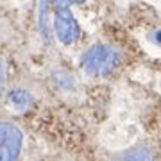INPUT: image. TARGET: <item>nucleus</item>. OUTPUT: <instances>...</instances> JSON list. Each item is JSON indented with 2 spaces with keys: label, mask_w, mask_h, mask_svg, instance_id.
I'll return each mask as SVG.
<instances>
[{
  "label": "nucleus",
  "mask_w": 161,
  "mask_h": 161,
  "mask_svg": "<svg viewBox=\"0 0 161 161\" xmlns=\"http://www.w3.org/2000/svg\"><path fill=\"white\" fill-rule=\"evenodd\" d=\"M54 29H56L58 40L64 45H74L80 36L79 23L75 22L74 14L68 11V7H56Z\"/></svg>",
  "instance_id": "obj_2"
},
{
  "label": "nucleus",
  "mask_w": 161,
  "mask_h": 161,
  "mask_svg": "<svg viewBox=\"0 0 161 161\" xmlns=\"http://www.w3.org/2000/svg\"><path fill=\"white\" fill-rule=\"evenodd\" d=\"M23 136L11 124H0V161L16 159L22 150Z\"/></svg>",
  "instance_id": "obj_3"
},
{
  "label": "nucleus",
  "mask_w": 161,
  "mask_h": 161,
  "mask_svg": "<svg viewBox=\"0 0 161 161\" xmlns=\"http://www.w3.org/2000/svg\"><path fill=\"white\" fill-rule=\"evenodd\" d=\"M48 9H50V2L48 0H41L40 7H38V25H40L41 36L47 41H50V25H48Z\"/></svg>",
  "instance_id": "obj_5"
},
{
  "label": "nucleus",
  "mask_w": 161,
  "mask_h": 161,
  "mask_svg": "<svg viewBox=\"0 0 161 161\" xmlns=\"http://www.w3.org/2000/svg\"><path fill=\"white\" fill-rule=\"evenodd\" d=\"M7 100H9V106H11L13 109L23 111L32 104V95H29L25 90H13V92L9 93Z\"/></svg>",
  "instance_id": "obj_4"
},
{
  "label": "nucleus",
  "mask_w": 161,
  "mask_h": 161,
  "mask_svg": "<svg viewBox=\"0 0 161 161\" xmlns=\"http://www.w3.org/2000/svg\"><path fill=\"white\" fill-rule=\"evenodd\" d=\"M86 0H54V6L56 7H68L70 4H82Z\"/></svg>",
  "instance_id": "obj_7"
},
{
  "label": "nucleus",
  "mask_w": 161,
  "mask_h": 161,
  "mask_svg": "<svg viewBox=\"0 0 161 161\" xmlns=\"http://www.w3.org/2000/svg\"><path fill=\"white\" fill-rule=\"evenodd\" d=\"M125 158H150L149 152H134V154H125Z\"/></svg>",
  "instance_id": "obj_8"
},
{
  "label": "nucleus",
  "mask_w": 161,
  "mask_h": 161,
  "mask_svg": "<svg viewBox=\"0 0 161 161\" xmlns=\"http://www.w3.org/2000/svg\"><path fill=\"white\" fill-rule=\"evenodd\" d=\"M120 64V52L109 45H95L80 59L82 70L90 75H109Z\"/></svg>",
  "instance_id": "obj_1"
},
{
  "label": "nucleus",
  "mask_w": 161,
  "mask_h": 161,
  "mask_svg": "<svg viewBox=\"0 0 161 161\" xmlns=\"http://www.w3.org/2000/svg\"><path fill=\"white\" fill-rule=\"evenodd\" d=\"M4 88H6V66H4L2 59H0V97L4 93Z\"/></svg>",
  "instance_id": "obj_6"
},
{
  "label": "nucleus",
  "mask_w": 161,
  "mask_h": 161,
  "mask_svg": "<svg viewBox=\"0 0 161 161\" xmlns=\"http://www.w3.org/2000/svg\"><path fill=\"white\" fill-rule=\"evenodd\" d=\"M152 40L158 43V45H161V31H158V32H154V36H152Z\"/></svg>",
  "instance_id": "obj_9"
}]
</instances>
